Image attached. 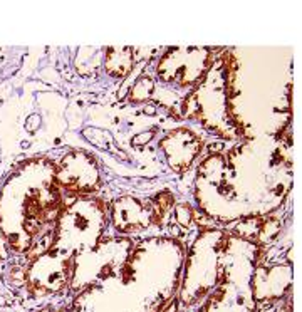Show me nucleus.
Returning <instances> with one entry per match:
<instances>
[{
  "instance_id": "obj_10",
  "label": "nucleus",
  "mask_w": 302,
  "mask_h": 312,
  "mask_svg": "<svg viewBox=\"0 0 302 312\" xmlns=\"http://www.w3.org/2000/svg\"><path fill=\"white\" fill-rule=\"evenodd\" d=\"M151 203V217H153L154 225H163V221L168 218L171 208L175 205V196L168 191H161L158 195H154L153 198H149Z\"/></svg>"
},
{
  "instance_id": "obj_5",
  "label": "nucleus",
  "mask_w": 302,
  "mask_h": 312,
  "mask_svg": "<svg viewBox=\"0 0 302 312\" xmlns=\"http://www.w3.org/2000/svg\"><path fill=\"white\" fill-rule=\"evenodd\" d=\"M55 183L64 195L94 196L102 188L101 168L96 156L84 149H72L55 161Z\"/></svg>"
},
{
  "instance_id": "obj_11",
  "label": "nucleus",
  "mask_w": 302,
  "mask_h": 312,
  "mask_svg": "<svg viewBox=\"0 0 302 312\" xmlns=\"http://www.w3.org/2000/svg\"><path fill=\"white\" fill-rule=\"evenodd\" d=\"M154 91V82L149 76H141L139 79H136L134 86L131 87L129 92V99L134 102H144L151 98Z\"/></svg>"
},
{
  "instance_id": "obj_2",
  "label": "nucleus",
  "mask_w": 302,
  "mask_h": 312,
  "mask_svg": "<svg viewBox=\"0 0 302 312\" xmlns=\"http://www.w3.org/2000/svg\"><path fill=\"white\" fill-rule=\"evenodd\" d=\"M109 223V205L99 196H71L51 233L47 248L69 257L99 247Z\"/></svg>"
},
{
  "instance_id": "obj_9",
  "label": "nucleus",
  "mask_w": 302,
  "mask_h": 312,
  "mask_svg": "<svg viewBox=\"0 0 302 312\" xmlns=\"http://www.w3.org/2000/svg\"><path fill=\"white\" fill-rule=\"evenodd\" d=\"M131 47H108L104 52V69L111 77H126L133 69Z\"/></svg>"
},
{
  "instance_id": "obj_12",
  "label": "nucleus",
  "mask_w": 302,
  "mask_h": 312,
  "mask_svg": "<svg viewBox=\"0 0 302 312\" xmlns=\"http://www.w3.org/2000/svg\"><path fill=\"white\" fill-rule=\"evenodd\" d=\"M280 312H294V309H292V304H290V302H287L284 307L280 309Z\"/></svg>"
},
{
  "instance_id": "obj_7",
  "label": "nucleus",
  "mask_w": 302,
  "mask_h": 312,
  "mask_svg": "<svg viewBox=\"0 0 302 312\" xmlns=\"http://www.w3.org/2000/svg\"><path fill=\"white\" fill-rule=\"evenodd\" d=\"M109 221L119 233H138L153 223L149 198L133 195L118 196L109 205Z\"/></svg>"
},
{
  "instance_id": "obj_6",
  "label": "nucleus",
  "mask_w": 302,
  "mask_h": 312,
  "mask_svg": "<svg viewBox=\"0 0 302 312\" xmlns=\"http://www.w3.org/2000/svg\"><path fill=\"white\" fill-rule=\"evenodd\" d=\"M76 257L64 255L57 250L45 248L32 260L27 269V280L32 290L40 294H52L66 289L74 277Z\"/></svg>"
},
{
  "instance_id": "obj_3",
  "label": "nucleus",
  "mask_w": 302,
  "mask_h": 312,
  "mask_svg": "<svg viewBox=\"0 0 302 312\" xmlns=\"http://www.w3.org/2000/svg\"><path fill=\"white\" fill-rule=\"evenodd\" d=\"M228 235L218 230H207L193 243L185 269V279L180 292L183 305H195L203 300L222 279L220 269V248L227 242Z\"/></svg>"
},
{
  "instance_id": "obj_4",
  "label": "nucleus",
  "mask_w": 302,
  "mask_h": 312,
  "mask_svg": "<svg viewBox=\"0 0 302 312\" xmlns=\"http://www.w3.org/2000/svg\"><path fill=\"white\" fill-rule=\"evenodd\" d=\"M213 61L215 54L208 47H170L158 61L156 76L166 84L190 87L207 76Z\"/></svg>"
},
{
  "instance_id": "obj_1",
  "label": "nucleus",
  "mask_w": 302,
  "mask_h": 312,
  "mask_svg": "<svg viewBox=\"0 0 302 312\" xmlns=\"http://www.w3.org/2000/svg\"><path fill=\"white\" fill-rule=\"evenodd\" d=\"M55 183V161L34 156L18 163L0 186V233L15 254H29L51 235L66 198Z\"/></svg>"
},
{
  "instance_id": "obj_8",
  "label": "nucleus",
  "mask_w": 302,
  "mask_h": 312,
  "mask_svg": "<svg viewBox=\"0 0 302 312\" xmlns=\"http://www.w3.org/2000/svg\"><path fill=\"white\" fill-rule=\"evenodd\" d=\"M201 146V138L188 128H176L160 141V149L163 151L168 166L178 173L190 170L200 154Z\"/></svg>"
}]
</instances>
